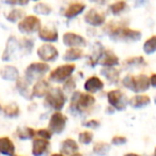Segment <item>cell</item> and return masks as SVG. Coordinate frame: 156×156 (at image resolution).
<instances>
[{
	"label": "cell",
	"instance_id": "30",
	"mask_svg": "<svg viewBox=\"0 0 156 156\" xmlns=\"http://www.w3.org/2000/svg\"><path fill=\"white\" fill-rule=\"evenodd\" d=\"M33 11L37 15H49L51 13L52 9L49 5L44 2H39L33 7Z\"/></svg>",
	"mask_w": 156,
	"mask_h": 156
},
{
	"label": "cell",
	"instance_id": "17",
	"mask_svg": "<svg viewBox=\"0 0 156 156\" xmlns=\"http://www.w3.org/2000/svg\"><path fill=\"white\" fill-rule=\"evenodd\" d=\"M49 90H50V86L48 83V81H46L45 79H40V80H37L33 85L32 90H31V95H32V98H45Z\"/></svg>",
	"mask_w": 156,
	"mask_h": 156
},
{
	"label": "cell",
	"instance_id": "31",
	"mask_svg": "<svg viewBox=\"0 0 156 156\" xmlns=\"http://www.w3.org/2000/svg\"><path fill=\"white\" fill-rule=\"evenodd\" d=\"M125 9H126V2L124 0L115 1V2L111 3V5H109V11H110L113 15H119V14H121Z\"/></svg>",
	"mask_w": 156,
	"mask_h": 156
},
{
	"label": "cell",
	"instance_id": "34",
	"mask_svg": "<svg viewBox=\"0 0 156 156\" xmlns=\"http://www.w3.org/2000/svg\"><path fill=\"white\" fill-rule=\"evenodd\" d=\"M75 88H76V83H75V80H74L73 78H69L65 83H63V88H62V90H63V92L64 93H73V92H75L74 90H75Z\"/></svg>",
	"mask_w": 156,
	"mask_h": 156
},
{
	"label": "cell",
	"instance_id": "43",
	"mask_svg": "<svg viewBox=\"0 0 156 156\" xmlns=\"http://www.w3.org/2000/svg\"><path fill=\"white\" fill-rule=\"evenodd\" d=\"M125 156H138V155H136V154H127V155H125Z\"/></svg>",
	"mask_w": 156,
	"mask_h": 156
},
{
	"label": "cell",
	"instance_id": "14",
	"mask_svg": "<svg viewBox=\"0 0 156 156\" xmlns=\"http://www.w3.org/2000/svg\"><path fill=\"white\" fill-rule=\"evenodd\" d=\"M85 22L92 27H101L106 23V16L96 9H90L85 15Z\"/></svg>",
	"mask_w": 156,
	"mask_h": 156
},
{
	"label": "cell",
	"instance_id": "28",
	"mask_svg": "<svg viewBox=\"0 0 156 156\" xmlns=\"http://www.w3.org/2000/svg\"><path fill=\"white\" fill-rule=\"evenodd\" d=\"M143 51L147 55H152L156 52V34L152 35L143 44Z\"/></svg>",
	"mask_w": 156,
	"mask_h": 156
},
{
	"label": "cell",
	"instance_id": "27",
	"mask_svg": "<svg viewBox=\"0 0 156 156\" xmlns=\"http://www.w3.org/2000/svg\"><path fill=\"white\" fill-rule=\"evenodd\" d=\"M3 113H5V115L8 118H17L20 113V109L17 104L11 103V104L7 105V106L3 108Z\"/></svg>",
	"mask_w": 156,
	"mask_h": 156
},
{
	"label": "cell",
	"instance_id": "15",
	"mask_svg": "<svg viewBox=\"0 0 156 156\" xmlns=\"http://www.w3.org/2000/svg\"><path fill=\"white\" fill-rule=\"evenodd\" d=\"M105 85L104 81L101 79L98 76H91L85 81V85H83V88H85V91L87 93L90 94H94L98 93V92H101L103 89H104Z\"/></svg>",
	"mask_w": 156,
	"mask_h": 156
},
{
	"label": "cell",
	"instance_id": "8",
	"mask_svg": "<svg viewBox=\"0 0 156 156\" xmlns=\"http://www.w3.org/2000/svg\"><path fill=\"white\" fill-rule=\"evenodd\" d=\"M107 101L108 104L115 110H125L126 106L128 105V98L123 91L120 89L110 90L107 92Z\"/></svg>",
	"mask_w": 156,
	"mask_h": 156
},
{
	"label": "cell",
	"instance_id": "25",
	"mask_svg": "<svg viewBox=\"0 0 156 156\" xmlns=\"http://www.w3.org/2000/svg\"><path fill=\"white\" fill-rule=\"evenodd\" d=\"M0 153L3 155L12 156L14 153V144L10 138L8 137H2L0 138Z\"/></svg>",
	"mask_w": 156,
	"mask_h": 156
},
{
	"label": "cell",
	"instance_id": "42",
	"mask_svg": "<svg viewBox=\"0 0 156 156\" xmlns=\"http://www.w3.org/2000/svg\"><path fill=\"white\" fill-rule=\"evenodd\" d=\"M149 78H150V85H151L152 87L156 88V74H152Z\"/></svg>",
	"mask_w": 156,
	"mask_h": 156
},
{
	"label": "cell",
	"instance_id": "13",
	"mask_svg": "<svg viewBox=\"0 0 156 156\" xmlns=\"http://www.w3.org/2000/svg\"><path fill=\"white\" fill-rule=\"evenodd\" d=\"M119 63L120 60L117 55H115L110 50L105 49H103L96 61V64H100L104 67H115L117 65H119Z\"/></svg>",
	"mask_w": 156,
	"mask_h": 156
},
{
	"label": "cell",
	"instance_id": "16",
	"mask_svg": "<svg viewBox=\"0 0 156 156\" xmlns=\"http://www.w3.org/2000/svg\"><path fill=\"white\" fill-rule=\"evenodd\" d=\"M39 39L45 43H56L59 39V33L55 28H49V27H42L37 32Z\"/></svg>",
	"mask_w": 156,
	"mask_h": 156
},
{
	"label": "cell",
	"instance_id": "39",
	"mask_svg": "<svg viewBox=\"0 0 156 156\" xmlns=\"http://www.w3.org/2000/svg\"><path fill=\"white\" fill-rule=\"evenodd\" d=\"M29 2V0H5V3L10 5H26Z\"/></svg>",
	"mask_w": 156,
	"mask_h": 156
},
{
	"label": "cell",
	"instance_id": "5",
	"mask_svg": "<svg viewBox=\"0 0 156 156\" xmlns=\"http://www.w3.org/2000/svg\"><path fill=\"white\" fill-rule=\"evenodd\" d=\"M49 65L45 62H33L25 69V79L31 83L34 80L43 79V77L49 72Z\"/></svg>",
	"mask_w": 156,
	"mask_h": 156
},
{
	"label": "cell",
	"instance_id": "7",
	"mask_svg": "<svg viewBox=\"0 0 156 156\" xmlns=\"http://www.w3.org/2000/svg\"><path fill=\"white\" fill-rule=\"evenodd\" d=\"M18 31L23 34H33L35 32H39V30L42 28L41 20L37 16L28 15L25 16L17 25Z\"/></svg>",
	"mask_w": 156,
	"mask_h": 156
},
{
	"label": "cell",
	"instance_id": "40",
	"mask_svg": "<svg viewBox=\"0 0 156 156\" xmlns=\"http://www.w3.org/2000/svg\"><path fill=\"white\" fill-rule=\"evenodd\" d=\"M126 142V138L125 137H122V136H115L112 138V143L113 144H117V145H120V144H123V143Z\"/></svg>",
	"mask_w": 156,
	"mask_h": 156
},
{
	"label": "cell",
	"instance_id": "9",
	"mask_svg": "<svg viewBox=\"0 0 156 156\" xmlns=\"http://www.w3.org/2000/svg\"><path fill=\"white\" fill-rule=\"evenodd\" d=\"M37 55L42 62H52L56 61L59 57V50L57 49L56 46L49 43H44L41 45L37 50Z\"/></svg>",
	"mask_w": 156,
	"mask_h": 156
},
{
	"label": "cell",
	"instance_id": "33",
	"mask_svg": "<svg viewBox=\"0 0 156 156\" xmlns=\"http://www.w3.org/2000/svg\"><path fill=\"white\" fill-rule=\"evenodd\" d=\"M35 135V132L30 127H24V128H20L17 130V136L20 137L23 140H26V139H31L33 138Z\"/></svg>",
	"mask_w": 156,
	"mask_h": 156
},
{
	"label": "cell",
	"instance_id": "29",
	"mask_svg": "<svg viewBox=\"0 0 156 156\" xmlns=\"http://www.w3.org/2000/svg\"><path fill=\"white\" fill-rule=\"evenodd\" d=\"M25 17V13L23 10L20 9H13L9 12L5 18H7L8 22L10 23H16V22H20L23 18Z\"/></svg>",
	"mask_w": 156,
	"mask_h": 156
},
{
	"label": "cell",
	"instance_id": "12",
	"mask_svg": "<svg viewBox=\"0 0 156 156\" xmlns=\"http://www.w3.org/2000/svg\"><path fill=\"white\" fill-rule=\"evenodd\" d=\"M22 49V44L18 42V40L15 37H10L7 41V46L3 51L2 60L3 61H11L13 60L14 56Z\"/></svg>",
	"mask_w": 156,
	"mask_h": 156
},
{
	"label": "cell",
	"instance_id": "18",
	"mask_svg": "<svg viewBox=\"0 0 156 156\" xmlns=\"http://www.w3.org/2000/svg\"><path fill=\"white\" fill-rule=\"evenodd\" d=\"M86 10V5L83 2H73L65 9V11L63 12V16L67 20H72V18L77 17L78 15H80L81 13H83V11Z\"/></svg>",
	"mask_w": 156,
	"mask_h": 156
},
{
	"label": "cell",
	"instance_id": "47",
	"mask_svg": "<svg viewBox=\"0 0 156 156\" xmlns=\"http://www.w3.org/2000/svg\"><path fill=\"white\" fill-rule=\"evenodd\" d=\"M0 110H1V105H0Z\"/></svg>",
	"mask_w": 156,
	"mask_h": 156
},
{
	"label": "cell",
	"instance_id": "44",
	"mask_svg": "<svg viewBox=\"0 0 156 156\" xmlns=\"http://www.w3.org/2000/svg\"><path fill=\"white\" fill-rule=\"evenodd\" d=\"M51 156H63V155H61V154H54V155H51Z\"/></svg>",
	"mask_w": 156,
	"mask_h": 156
},
{
	"label": "cell",
	"instance_id": "35",
	"mask_svg": "<svg viewBox=\"0 0 156 156\" xmlns=\"http://www.w3.org/2000/svg\"><path fill=\"white\" fill-rule=\"evenodd\" d=\"M78 139H79V141H80L81 143H83V144H89L92 141V139H93V134H92L91 132H89V130H86V132H83L79 134Z\"/></svg>",
	"mask_w": 156,
	"mask_h": 156
},
{
	"label": "cell",
	"instance_id": "11",
	"mask_svg": "<svg viewBox=\"0 0 156 156\" xmlns=\"http://www.w3.org/2000/svg\"><path fill=\"white\" fill-rule=\"evenodd\" d=\"M62 42L69 48H83L87 45V40L75 32H65L62 37Z\"/></svg>",
	"mask_w": 156,
	"mask_h": 156
},
{
	"label": "cell",
	"instance_id": "32",
	"mask_svg": "<svg viewBox=\"0 0 156 156\" xmlns=\"http://www.w3.org/2000/svg\"><path fill=\"white\" fill-rule=\"evenodd\" d=\"M145 61L143 57H133V58H127L124 61V65L130 67V66H141L144 65Z\"/></svg>",
	"mask_w": 156,
	"mask_h": 156
},
{
	"label": "cell",
	"instance_id": "2",
	"mask_svg": "<svg viewBox=\"0 0 156 156\" xmlns=\"http://www.w3.org/2000/svg\"><path fill=\"white\" fill-rule=\"evenodd\" d=\"M123 86L129 91L137 94H141L147 92L150 89V78L145 74H139V75H126L122 79Z\"/></svg>",
	"mask_w": 156,
	"mask_h": 156
},
{
	"label": "cell",
	"instance_id": "22",
	"mask_svg": "<svg viewBox=\"0 0 156 156\" xmlns=\"http://www.w3.org/2000/svg\"><path fill=\"white\" fill-rule=\"evenodd\" d=\"M101 74L104 75L107 81L112 85H117L120 80V71L117 67H103Z\"/></svg>",
	"mask_w": 156,
	"mask_h": 156
},
{
	"label": "cell",
	"instance_id": "26",
	"mask_svg": "<svg viewBox=\"0 0 156 156\" xmlns=\"http://www.w3.org/2000/svg\"><path fill=\"white\" fill-rule=\"evenodd\" d=\"M61 149L64 154H73L78 150V144L75 140L73 139H66L62 142Z\"/></svg>",
	"mask_w": 156,
	"mask_h": 156
},
{
	"label": "cell",
	"instance_id": "46",
	"mask_svg": "<svg viewBox=\"0 0 156 156\" xmlns=\"http://www.w3.org/2000/svg\"><path fill=\"white\" fill-rule=\"evenodd\" d=\"M32 1H39V0H32Z\"/></svg>",
	"mask_w": 156,
	"mask_h": 156
},
{
	"label": "cell",
	"instance_id": "19",
	"mask_svg": "<svg viewBox=\"0 0 156 156\" xmlns=\"http://www.w3.org/2000/svg\"><path fill=\"white\" fill-rule=\"evenodd\" d=\"M0 76L5 80L17 81V79L20 78V72L13 65H5L0 69Z\"/></svg>",
	"mask_w": 156,
	"mask_h": 156
},
{
	"label": "cell",
	"instance_id": "1",
	"mask_svg": "<svg viewBox=\"0 0 156 156\" xmlns=\"http://www.w3.org/2000/svg\"><path fill=\"white\" fill-rule=\"evenodd\" d=\"M105 32L112 41L126 42V43L138 42L142 37L139 30H135V29L128 28V27L119 26V25L113 24V23L107 25V27L105 28Z\"/></svg>",
	"mask_w": 156,
	"mask_h": 156
},
{
	"label": "cell",
	"instance_id": "23",
	"mask_svg": "<svg viewBox=\"0 0 156 156\" xmlns=\"http://www.w3.org/2000/svg\"><path fill=\"white\" fill-rule=\"evenodd\" d=\"M29 86L30 83L25 79V78H18L17 81H16V90L18 91V93L22 96H24L25 98H32L31 95V91L29 89Z\"/></svg>",
	"mask_w": 156,
	"mask_h": 156
},
{
	"label": "cell",
	"instance_id": "3",
	"mask_svg": "<svg viewBox=\"0 0 156 156\" xmlns=\"http://www.w3.org/2000/svg\"><path fill=\"white\" fill-rule=\"evenodd\" d=\"M95 98L92 94L75 91L72 93L69 107H71V110L73 111L83 112V111H86L91 108L95 104Z\"/></svg>",
	"mask_w": 156,
	"mask_h": 156
},
{
	"label": "cell",
	"instance_id": "24",
	"mask_svg": "<svg viewBox=\"0 0 156 156\" xmlns=\"http://www.w3.org/2000/svg\"><path fill=\"white\" fill-rule=\"evenodd\" d=\"M83 57V50L81 48H69L63 55V60L66 62H74Z\"/></svg>",
	"mask_w": 156,
	"mask_h": 156
},
{
	"label": "cell",
	"instance_id": "10",
	"mask_svg": "<svg viewBox=\"0 0 156 156\" xmlns=\"http://www.w3.org/2000/svg\"><path fill=\"white\" fill-rule=\"evenodd\" d=\"M66 121V115H63L60 111H55L49 119V124H48L49 130L55 134H60L64 130Z\"/></svg>",
	"mask_w": 156,
	"mask_h": 156
},
{
	"label": "cell",
	"instance_id": "37",
	"mask_svg": "<svg viewBox=\"0 0 156 156\" xmlns=\"http://www.w3.org/2000/svg\"><path fill=\"white\" fill-rule=\"evenodd\" d=\"M23 45H24V49L26 50V52L30 54L31 49H32L33 46H34V42H33L32 40H30V39H25Z\"/></svg>",
	"mask_w": 156,
	"mask_h": 156
},
{
	"label": "cell",
	"instance_id": "4",
	"mask_svg": "<svg viewBox=\"0 0 156 156\" xmlns=\"http://www.w3.org/2000/svg\"><path fill=\"white\" fill-rule=\"evenodd\" d=\"M66 98L63 90L59 87L50 88L45 96V104L55 111H60L64 107Z\"/></svg>",
	"mask_w": 156,
	"mask_h": 156
},
{
	"label": "cell",
	"instance_id": "48",
	"mask_svg": "<svg viewBox=\"0 0 156 156\" xmlns=\"http://www.w3.org/2000/svg\"><path fill=\"white\" fill-rule=\"evenodd\" d=\"M155 156H156V150H155Z\"/></svg>",
	"mask_w": 156,
	"mask_h": 156
},
{
	"label": "cell",
	"instance_id": "36",
	"mask_svg": "<svg viewBox=\"0 0 156 156\" xmlns=\"http://www.w3.org/2000/svg\"><path fill=\"white\" fill-rule=\"evenodd\" d=\"M109 147L107 143H104V142H98L94 145V152L96 154H105L107 151H108Z\"/></svg>",
	"mask_w": 156,
	"mask_h": 156
},
{
	"label": "cell",
	"instance_id": "20",
	"mask_svg": "<svg viewBox=\"0 0 156 156\" xmlns=\"http://www.w3.org/2000/svg\"><path fill=\"white\" fill-rule=\"evenodd\" d=\"M150 102H151L150 96L147 95V94H136V95H134L128 100L129 106L136 109L143 108V107L147 106L150 104Z\"/></svg>",
	"mask_w": 156,
	"mask_h": 156
},
{
	"label": "cell",
	"instance_id": "6",
	"mask_svg": "<svg viewBox=\"0 0 156 156\" xmlns=\"http://www.w3.org/2000/svg\"><path fill=\"white\" fill-rule=\"evenodd\" d=\"M76 66L73 63H66L57 66L49 73V80L56 83H63L72 77L73 73L75 72Z\"/></svg>",
	"mask_w": 156,
	"mask_h": 156
},
{
	"label": "cell",
	"instance_id": "45",
	"mask_svg": "<svg viewBox=\"0 0 156 156\" xmlns=\"http://www.w3.org/2000/svg\"><path fill=\"white\" fill-rule=\"evenodd\" d=\"M154 101H155V103H156V95H155V98H154Z\"/></svg>",
	"mask_w": 156,
	"mask_h": 156
},
{
	"label": "cell",
	"instance_id": "21",
	"mask_svg": "<svg viewBox=\"0 0 156 156\" xmlns=\"http://www.w3.org/2000/svg\"><path fill=\"white\" fill-rule=\"evenodd\" d=\"M49 147V142L48 140L43 138H37L33 140L32 144V154L34 156H42L47 152Z\"/></svg>",
	"mask_w": 156,
	"mask_h": 156
},
{
	"label": "cell",
	"instance_id": "41",
	"mask_svg": "<svg viewBox=\"0 0 156 156\" xmlns=\"http://www.w3.org/2000/svg\"><path fill=\"white\" fill-rule=\"evenodd\" d=\"M98 125H100V122L98 120H89V121H87L85 123V126H87L89 128H96L98 127Z\"/></svg>",
	"mask_w": 156,
	"mask_h": 156
},
{
	"label": "cell",
	"instance_id": "38",
	"mask_svg": "<svg viewBox=\"0 0 156 156\" xmlns=\"http://www.w3.org/2000/svg\"><path fill=\"white\" fill-rule=\"evenodd\" d=\"M37 134L40 136V138L46 139V140H49L51 138V132L49 129H40L37 130Z\"/></svg>",
	"mask_w": 156,
	"mask_h": 156
}]
</instances>
